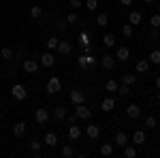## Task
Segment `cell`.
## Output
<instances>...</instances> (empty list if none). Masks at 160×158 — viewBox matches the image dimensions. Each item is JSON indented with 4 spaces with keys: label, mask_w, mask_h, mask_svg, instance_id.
<instances>
[{
    "label": "cell",
    "mask_w": 160,
    "mask_h": 158,
    "mask_svg": "<svg viewBox=\"0 0 160 158\" xmlns=\"http://www.w3.org/2000/svg\"><path fill=\"white\" fill-rule=\"evenodd\" d=\"M86 9L88 11H96L98 9V0H86Z\"/></svg>",
    "instance_id": "8d00e7d4"
},
{
    "label": "cell",
    "mask_w": 160,
    "mask_h": 158,
    "mask_svg": "<svg viewBox=\"0 0 160 158\" xmlns=\"http://www.w3.org/2000/svg\"><path fill=\"white\" fill-rule=\"evenodd\" d=\"M115 107V98H105L102 100V111H111Z\"/></svg>",
    "instance_id": "4316f807"
},
{
    "label": "cell",
    "mask_w": 160,
    "mask_h": 158,
    "mask_svg": "<svg viewBox=\"0 0 160 158\" xmlns=\"http://www.w3.org/2000/svg\"><path fill=\"white\" fill-rule=\"evenodd\" d=\"M81 4H83L81 0H71V7H75V9H77V7H81Z\"/></svg>",
    "instance_id": "7bdbcfd3"
},
{
    "label": "cell",
    "mask_w": 160,
    "mask_h": 158,
    "mask_svg": "<svg viewBox=\"0 0 160 158\" xmlns=\"http://www.w3.org/2000/svg\"><path fill=\"white\" fill-rule=\"evenodd\" d=\"M96 58L92 56V54H81L79 58H77V64L81 66V69H92V66H96Z\"/></svg>",
    "instance_id": "6da1fadb"
},
{
    "label": "cell",
    "mask_w": 160,
    "mask_h": 158,
    "mask_svg": "<svg viewBox=\"0 0 160 158\" xmlns=\"http://www.w3.org/2000/svg\"><path fill=\"white\" fill-rule=\"evenodd\" d=\"M41 145H43V141H38V139H32V141H30V150H32L37 156H38V150H41Z\"/></svg>",
    "instance_id": "d6a6232c"
},
{
    "label": "cell",
    "mask_w": 160,
    "mask_h": 158,
    "mask_svg": "<svg viewBox=\"0 0 160 158\" xmlns=\"http://www.w3.org/2000/svg\"><path fill=\"white\" fill-rule=\"evenodd\" d=\"M145 126H148V128H156V126H158V120H156L154 115H149V118H145Z\"/></svg>",
    "instance_id": "d590c367"
},
{
    "label": "cell",
    "mask_w": 160,
    "mask_h": 158,
    "mask_svg": "<svg viewBox=\"0 0 160 158\" xmlns=\"http://www.w3.org/2000/svg\"><path fill=\"white\" fill-rule=\"evenodd\" d=\"M118 81H115V79H109V81H107V84H105V90H107V92H111V94H113V92H118Z\"/></svg>",
    "instance_id": "d4e9b609"
},
{
    "label": "cell",
    "mask_w": 160,
    "mask_h": 158,
    "mask_svg": "<svg viewBox=\"0 0 160 158\" xmlns=\"http://www.w3.org/2000/svg\"><path fill=\"white\" fill-rule=\"evenodd\" d=\"M143 2H148V4H152V2H154V0H143Z\"/></svg>",
    "instance_id": "bcb514c9"
},
{
    "label": "cell",
    "mask_w": 160,
    "mask_h": 158,
    "mask_svg": "<svg viewBox=\"0 0 160 158\" xmlns=\"http://www.w3.org/2000/svg\"><path fill=\"white\" fill-rule=\"evenodd\" d=\"M66 22H68V24H77V22H79L77 13H68V15H66Z\"/></svg>",
    "instance_id": "ab89813d"
},
{
    "label": "cell",
    "mask_w": 160,
    "mask_h": 158,
    "mask_svg": "<svg viewBox=\"0 0 160 158\" xmlns=\"http://www.w3.org/2000/svg\"><path fill=\"white\" fill-rule=\"evenodd\" d=\"M122 34H124L126 38H132V34H135V26H132V24H126V26L122 28Z\"/></svg>",
    "instance_id": "603a6c76"
},
{
    "label": "cell",
    "mask_w": 160,
    "mask_h": 158,
    "mask_svg": "<svg viewBox=\"0 0 160 158\" xmlns=\"http://www.w3.org/2000/svg\"><path fill=\"white\" fill-rule=\"evenodd\" d=\"M124 156H126V158H135L137 156V150L132 145H124Z\"/></svg>",
    "instance_id": "f546056e"
},
{
    "label": "cell",
    "mask_w": 160,
    "mask_h": 158,
    "mask_svg": "<svg viewBox=\"0 0 160 158\" xmlns=\"http://www.w3.org/2000/svg\"><path fill=\"white\" fill-rule=\"evenodd\" d=\"M73 154H75V152H73V147H71V145L62 147V156H73Z\"/></svg>",
    "instance_id": "60d3db41"
},
{
    "label": "cell",
    "mask_w": 160,
    "mask_h": 158,
    "mask_svg": "<svg viewBox=\"0 0 160 158\" xmlns=\"http://www.w3.org/2000/svg\"><path fill=\"white\" fill-rule=\"evenodd\" d=\"M66 113H68L66 107H56V109H53V118L62 122V120H66Z\"/></svg>",
    "instance_id": "ffe728a7"
},
{
    "label": "cell",
    "mask_w": 160,
    "mask_h": 158,
    "mask_svg": "<svg viewBox=\"0 0 160 158\" xmlns=\"http://www.w3.org/2000/svg\"><path fill=\"white\" fill-rule=\"evenodd\" d=\"M128 22H130L132 26H139L141 22H143V15H141L139 11H130V15H128Z\"/></svg>",
    "instance_id": "ac0fdd59"
},
{
    "label": "cell",
    "mask_w": 160,
    "mask_h": 158,
    "mask_svg": "<svg viewBox=\"0 0 160 158\" xmlns=\"http://www.w3.org/2000/svg\"><path fill=\"white\" fill-rule=\"evenodd\" d=\"M75 115H77L79 120H90V115H92V109H88L83 103H81V105H75Z\"/></svg>",
    "instance_id": "277c9868"
},
{
    "label": "cell",
    "mask_w": 160,
    "mask_h": 158,
    "mask_svg": "<svg viewBox=\"0 0 160 158\" xmlns=\"http://www.w3.org/2000/svg\"><path fill=\"white\" fill-rule=\"evenodd\" d=\"M122 84L132 85V84H137V77H135V75H130V73H124L122 75Z\"/></svg>",
    "instance_id": "484cf974"
},
{
    "label": "cell",
    "mask_w": 160,
    "mask_h": 158,
    "mask_svg": "<svg viewBox=\"0 0 160 158\" xmlns=\"http://www.w3.org/2000/svg\"><path fill=\"white\" fill-rule=\"evenodd\" d=\"M118 92H120V94H122V96H128V94H130V85H118Z\"/></svg>",
    "instance_id": "f35d334b"
},
{
    "label": "cell",
    "mask_w": 160,
    "mask_h": 158,
    "mask_svg": "<svg viewBox=\"0 0 160 158\" xmlns=\"http://www.w3.org/2000/svg\"><path fill=\"white\" fill-rule=\"evenodd\" d=\"M86 135L90 137V139H98L100 126H96V124H88V126H86Z\"/></svg>",
    "instance_id": "8fae6325"
},
{
    "label": "cell",
    "mask_w": 160,
    "mask_h": 158,
    "mask_svg": "<svg viewBox=\"0 0 160 158\" xmlns=\"http://www.w3.org/2000/svg\"><path fill=\"white\" fill-rule=\"evenodd\" d=\"M100 154H102V156H111V154H113V145H111V143H102V145H100Z\"/></svg>",
    "instance_id": "83f0119b"
},
{
    "label": "cell",
    "mask_w": 160,
    "mask_h": 158,
    "mask_svg": "<svg viewBox=\"0 0 160 158\" xmlns=\"http://www.w3.org/2000/svg\"><path fill=\"white\" fill-rule=\"evenodd\" d=\"M126 115H128L130 120H137V118L141 115V107L135 105V103H132V105H128V107H126Z\"/></svg>",
    "instance_id": "ba28073f"
},
{
    "label": "cell",
    "mask_w": 160,
    "mask_h": 158,
    "mask_svg": "<svg viewBox=\"0 0 160 158\" xmlns=\"http://www.w3.org/2000/svg\"><path fill=\"white\" fill-rule=\"evenodd\" d=\"M96 24H98V26H102V28H105V26L109 24V17H107L105 13H100V15H96Z\"/></svg>",
    "instance_id": "836d02e7"
},
{
    "label": "cell",
    "mask_w": 160,
    "mask_h": 158,
    "mask_svg": "<svg viewBox=\"0 0 160 158\" xmlns=\"http://www.w3.org/2000/svg\"><path fill=\"white\" fill-rule=\"evenodd\" d=\"M60 90H62V81L58 77H49V81H47V92L53 96V94H58Z\"/></svg>",
    "instance_id": "3957f363"
},
{
    "label": "cell",
    "mask_w": 160,
    "mask_h": 158,
    "mask_svg": "<svg viewBox=\"0 0 160 158\" xmlns=\"http://www.w3.org/2000/svg\"><path fill=\"white\" fill-rule=\"evenodd\" d=\"M156 88H158V90H160V77H158V79H156Z\"/></svg>",
    "instance_id": "f6af8a7d"
},
{
    "label": "cell",
    "mask_w": 160,
    "mask_h": 158,
    "mask_svg": "<svg viewBox=\"0 0 160 158\" xmlns=\"http://www.w3.org/2000/svg\"><path fill=\"white\" fill-rule=\"evenodd\" d=\"M66 118H68V124H77V120H79V118L75 115V111H73V113H71V115L66 113Z\"/></svg>",
    "instance_id": "b9f144b4"
},
{
    "label": "cell",
    "mask_w": 160,
    "mask_h": 158,
    "mask_svg": "<svg viewBox=\"0 0 160 158\" xmlns=\"http://www.w3.org/2000/svg\"><path fill=\"white\" fill-rule=\"evenodd\" d=\"M149 69V60H139L137 62V73H148Z\"/></svg>",
    "instance_id": "7402d4cb"
},
{
    "label": "cell",
    "mask_w": 160,
    "mask_h": 158,
    "mask_svg": "<svg viewBox=\"0 0 160 158\" xmlns=\"http://www.w3.org/2000/svg\"><path fill=\"white\" fill-rule=\"evenodd\" d=\"M41 64H43V66H47V69H51V66L56 64V58H53V54H51V51H45V54L41 56Z\"/></svg>",
    "instance_id": "9c48e42d"
},
{
    "label": "cell",
    "mask_w": 160,
    "mask_h": 158,
    "mask_svg": "<svg viewBox=\"0 0 160 158\" xmlns=\"http://www.w3.org/2000/svg\"><path fill=\"white\" fill-rule=\"evenodd\" d=\"M11 96L15 98V100H26V96H28V92H26V88L22 84H15L11 88Z\"/></svg>",
    "instance_id": "7a4b0ae2"
},
{
    "label": "cell",
    "mask_w": 160,
    "mask_h": 158,
    "mask_svg": "<svg viewBox=\"0 0 160 158\" xmlns=\"http://www.w3.org/2000/svg\"><path fill=\"white\" fill-rule=\"evenodd\" d=\"M58 43H60V38H58V37H49L47 41H45V45H47L49 51H51V49H58Z\"/></svg>",
    "instance_id": "44dd1931"
},
{
    "label": "cell",
    "mask_w": 160,
    "mask_h": 158,
    "mask_svg": "<svg viewBox=\"0 0 160 158\" xmlns=\"http://www.w3.org/2000/svg\"><path fill=\"white\" fill-rule=\"evenodd\" d=\"M115 145H118V147H124V145H128V135L124 133V130H120V133L115 135Z\"/></svg>",
    "instance_id": "2e32d148"
},
{
    "label": "cell",
    "mask_w": 160,
    "mask_h": 158,
    "mask_svg": "<svg viewBox=\"0 0 160 158\" xmlns=\"http://www.w3.org/2000/svg\"><path fill=\"white\" fill-rule=\"evenodd\" d=\"M132 143H135V145H143V143H145V133H143V130H135Z\"/></svg>",
    "instance_id": "d6986e66"
},
{
    "label": "cell",
    "mask_w": 160,
    "mask_h": 158,
    "mask_svg": "<svg viewBox=\"0 0 160 158\" xmlns=\"http://www.w3.org/2000/svg\"><path fill=\"white\" fill-rule=\"evenodd\" d=\"M130 2H132V0H120V4H124V7H128Z\"/></svg>",
    "instance_id": "ee69618b"
},
{
    "label": "cell",
    "mask_w": 160,
    "mask_h": 158,
    "mask_svg": "<svg viewBox=\"0 0 160 158\" xmlns=\"http://www.w3.org/2000/svg\"><path fill=\"white\" fill-rule=\"evenodd\" d=\"M149 24H152V28H158L160 26V15L158 13H154V15L149 17Z\"/></svg>",
    "instance_id": "74e56055"
},
{
    "label": "cell",
    "mask_w": 160,
    "mask_h": 158,
    "mask_svg": "<svg viewBox=\"0 0 160 158\" xmlns=\"http://www.w3.org/2000/svg\"><path fill=\"white\" fill-rule=\"evenodd\" d=\"M115 58L120 62H126L128 58H130V49L128 47H118V51H115Z\"/></svg>",
    "instance_id": "5bb4252c"
},
{
    "label": "cell",
    "mask_w": 160,
    "mask_h": 158,
    "mask_svg": "<svg viewBox=\"0 0 160 158\" xmlns=\"http://www.w3.org/2000/svg\"><path fill=\"white\" fill-rule=\"evenodd\" d=\"M68 98H71L73 105H81V103H86V92H81V90H73Z\"/></svg>",
    "instance_id": "8992f818"
},
{
    "label": "cell",
    "mask_w": 160,
    "mask_h": 158,
    "mask_svg": "<svg viewBox=\"0 0 160 158\" xmlns=\"http://www.w3.org/2000/svg\"><path fill=\"white\" fill-rule=\"evenodd\" d=\"M24 71H26L28 75L37 73V71H38V62H37V60H32V58H28V60H24Z\"/></svg>",
    "instance_id": "52a82bcc"
},
{
    "label": "cell",
    "mask_w": 160,
    "mask_h": 158,
    "mask_svg": "<svg viewBox=\"0 0 160 158\" xmlns=\"http://www.w3.org/2000/svg\"><path fill=\"white\" fill-rule=\"evenodd\" d=\"M24 135H26V124L24 122H17V124L13 126V137L19 139V137H24Z\"/></svg>",
    "instance_id": "e0dca14e"
},
{
    "label": "cell",
    "mask_w": 160,
    "mask_h": 158,
    "mask_svg": "<svg viewBox=\"0 0 160 158\" xmlns=\"http://www.w3.org/2000/svg\"><path fill=\"white\" fill-rule=\"evenodd\" d=\"M43 143H45V145H49V147H56V145H58V135H56V133H45Z\"/></svg>",
    "instance_id": "7c38bea8"
},
{
    "label": "cell",
    "mask_w": 160,
    "mask_h": 158,
    "mask_svg": "<svg viewBox=\"0 0 160 158\" xmlns=\"http://www.w3.org/2000/svg\"><path fill=\"white\" fill-rule=\"evenodd\" d=\"M0 56H2L4 60H11L15 54H13V49H11V47H2V49H0Z\"/></svg>",
    "instance_id": "f1b7e54d"
},
{
    "label": "cell",
    "mask_w": 160,
    "mask_h": 158,
    "mask_svg": "<svg viewBox=\"0 0 160 158\" xmlns=\"http://www.w3.org/2000/svg\"><path fill=\"white\" fill-rule=\"evenodd\" d=\"M71 51H73V45H71L68 41H60V43H58V54H60V56H68Z\"/></svg>",
    "instance_id": "30bf717a"
},
{
    "label": "cell",
    "mask_w": 160,
    "mask_h": 158,
    "mask_svg": "<svg viewBox=\"0 0 160 158\" xmlns=\"http://www.w3.org/2000/svg\"><path fill=\"white\" fill-rule=\"evenodd\" d=\"M100 62H102V69H105V71H111V69L115 66V58H113V56H109V54H105Z\"/></svg>",
    "instance_id": "4fadbf2b"
},
{
    "label": "cell",
    "mask_w": 160,
    "mask_h": 158,
    "mask_svg": "<svg viewBox=\"0 0 160 158\" xmlns=\"http://www.w3.org/2000/svg\"><path fill=\"white\" fill-rule=\"evenodd\" d=\"M30 17H32V19L43 17V7H30Z\"/></svg>",
    "instance_id": "cb8c5ba5"
},
{
    "label": "cell",
    "mask_w": 160,
    "mask_h": 158,
    "mask_svg": "<svg viewBox=\"0 0 160 158\" xmlns=\"http://www.w3.org/2000/svg\"><path fill=\"white\" fill-rule=\"evenodd\" d=\"M149 62H152V64H160V49H154V51L149 54Z\"/></svg>",
    "instance_id": "1f68e13d"
},
{
    "label": "cell",
    "mask_w": 160,
    "mask_h": 158,
    "mask_svg": "<svg viewBox=\"0 0 160 158\" xmlns=\"http://www.w3.org/2000/svg\"><path fill=\"white\" fill-rule=\"evenodd\" d=\"M79 137H81V128L75 126V124H71V126H68V139H71V141H77Z\"/></svg>",
    "instance_id": "9a60e30c"
},
{
    "label": "cell",
    "mask_w": 160,
    "mask_h": 158,
    "mask_svg": "<svg viewBox=\"0 0 160 158\" xmlns=\"http://www.w3.org/2000/svg\"><path fill=\"white\" fill-rule=\"evenodd\" d=\"M79 45H81V47L90 45V34H88V32H81V34H79Z\"/></svg>",
    "instance_id": "e575fe53"
},
{
    "label": "cell",
    "mask_w": 160,
    "mask_h": 158,
    "mask_svg": "<svg viewBox=\"0 0 160 158\" xmlns=\"http://www.w3.org/2000/svg\"><path fill=\"white\" fill-rule=\"evenodd\" d=\"M102 43H105V47H113L115 45V37L113 34H105L102 37Z\"/></svg>",
    "instance_id": "4dcf8cb0"
},
{
    "label": "cell",
    "mask_w": 160,
    "mask_h": 158,
    "mask_svg": "<svg viewBox=\"0 0 160 158\" xmlns=\"http://www.w3.org/2000/svg\"><path fill=\"white\" fill-rule=\"evenodd\" d=\"M158 103H160V92H158Z\"/></svg>",
    "instance_id": "7dc6e473"
},
{
    "label": "cell",
    "mask_w": 160,
    "mask_h": 158,
    "mask_svg": "<svg viewBox=\"0 0 160 158\" xmlns=\"http://www.w3.org/2000/svg\"><path fill=\"white\" fill-rule=\"evenodd\" d=\"M34 120H37V124L45 126V124L49 122V111H47V109H37V111H34Z\"/></svg>",
    "instance_id": "5b68a950"
}]
</instances>
